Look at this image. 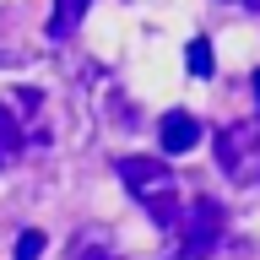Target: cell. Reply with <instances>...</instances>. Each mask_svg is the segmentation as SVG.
Segmentation results:
<instances>
[{
	"label": "cell",
	"mask_w": 260,
	"mask_h": 260,
	"mask_svg": "<svg viewBox=\"0 0 260 260\" xmlns=\"http://www.w3.org/2000/svg\"><path fill=\"white\" fill-rule=\"evenodd\" d=\"M119 179H125V190L136 195L146 206V217L157 228H179V179L168 174V162L157 157H119Z\"/></svg>",
	"instance_id": "1"
},
{
	"label": "cell",
	"mask_w": 260,
	"mask_h": 260,
	"mask_svg": "<svg viewBox=\"0 0 260 260\" xmlns=\"http://www.w3.org/2000/svg\"><path fill=\"white\" fill-rule=\"evenodd\" d=\"M217 168L233 184H260V119H233L217 130Z\"/></svg>",
	"instance_id": "2"
},
{
	"label": "cell",
	"mask_w": 260,
	"mask_h": 260,
	"mask_svg": "<svg viewBox=\"0 0 260 260\" xmlns=\"http://www.w3.org/2000/svg\"><path fill=\"white\" fill-rule=\"evenodd\" d=\"M222 244V206L211 195H195L190 211L179 217V260H211Z\"/></svg>",
	"instance_id": "3"
},
{
	"label": "cell",
	"mask_w": 260,
	"mask_h": 260,
	"mask_svg": "<svg viewBox=\"0 0 260 260\" xmlns=\"http://www.w3.org/2000/svg\"><path fill=\"white\" fill-rule=\"evenodd\" d=\"M32 109H38V92L32 87H16V98L0 103V157H16L32 141V130L22 125V114H32Z\"/></svg>",
	"instance_id": "4"
},
{
	"label": "cell",
	"mask_w": 260,
	"mask_h": 260,
	"mask_svg": "<svg viewBox=\"0 0 260 260\" xmlns=\"http://www.w3.org/2000/svg\"><path fill=\"white\" fill-rule=\"evenodd\" d=\"M157 136H162V152H195V141H201V119L195 114H184V109H168L157 119Z\"/></svg>",
	"instance_id": "5"
},
{
	"label": "cell",
	"mask_w": 260,
	"mask_h": 260,
	"mask_svg": "<svg viewBox=\"0 0 260 260\" xmlns=\"http://www.w3.org/2000/svg\"><path fill=\"white\" fill-rule=\"evenodd\" d=\"M65 260H125V255H119L109 228H81L71 239V249H65Z\"/></svg>",
	"instance_id": "6"
},
{
	"label": "cell",
	"mask_w": 260,
	"mask_h": 260,
	"mask_svg": "<svg viewBox=\"0 0 260 260\" xmlns=\"http://www.w3.org/2000/svg\"><path fill=\"white\" fill-rule=\"evenodd\" d=\"M81 16H87V0H54V11H49V38H71L81 27Z\"/></svg>",
	"instance_id": "7"
},
{
	"label": "cell",
	"mask_w": 260,
	"mask_h": 260,
	"mask_svg": "<svg viewBox=\"0 0 260 260\" xmlns=\"http://www.w3.org/2000/svg\"><path fill=\"white\" fill-rule=\"evenodd\" d=\"M184 60H190V71H195V76H211V44H206V38H190Z\"/></svg>",
	"instance_id": "8"
},
{
	"label": "cell",
	"mask_w": 260,
	"mask_h": 260,
	"mask_svg": "<svg viewBox=\"0 0 260 260\" xmlns=\"http://www.w3.org/2000/svg\"><path fill=\"white\" fill-rule=\"evenodd\" d=\"M38 255H44V233H38V228H27V233L16 239V260H38Z\"/></svg>",
	"instance_id": "9"
},
{
	"label": "cell",
	"mask_w": 260,
	"mask_h": 260,
	"mask_svg": "<svg viewBox=\"0 0 260 260\" xmlns=\"http://www.w3.org/2000/svg\"><path fill=\"white\" fill-rule=\"evenodd\" d=\"M255 98H260V71H255Z\"/></svg>",
	"instance_id": "10"
}]
</instances>
